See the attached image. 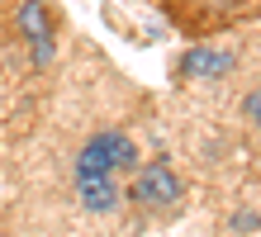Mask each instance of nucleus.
Instances as JSON below:
<instances>
[{"label": "nucleus", "instance_id": "f257e3e1", "mask_svg": "<svg viewBox=\"0 0 261 237\" xmlns=\"http://www.w3.org/2000/svg\"><path fill=\"white\" fill-rule=\"evenodd\" d=\"M138 166V147L128 133L105 128L76 152V176H114V171H133Z\"/></svg>", "mask_w": 261, "mask_h": 237}, {"label": "nucleus", "instance_id": "f03ea898", "mask_svg": "<svg viewBox=\"0 0 261 237\" xmlns=\"http://www.w3.org/2000/svg\"><path fill=\"white\" fill-rule=\"evenodd\" d=\"M261 0H171V14L180 29H223L233 19H252L247 10H256Z\"/></svg>", "mask_w": 261, "mask_h": 237}, {"label": "nucleus", "instance_id": "7ed1b4c3", "mask_svg": "<svg viewBox=\"0 0 261 237\" xmlns=\"http://www.w3.org/2000/svg\"><path fill=\"white\" fill-rule=\"evenodd\" d=\"M138 176L128 185V199L143 204V209H176L180 204V176L166 162H152V166H133Z\"/></svg>", "mask_w": 261, "mask_h": 237}, {"label": "nucleus", "instance_id": "20e7f679", "mask_svg": "<svg viewBox=\"0 0 261 237\" xmlns=\"http://www.w3.org/2000/svg\"><path fill=\"white\" fill-rule=\"evenodd\" d=\"M14 24H19V34L29 38L38 62H53V14L48 5H38V0H24L19 14H14Z\"/></svg>", "mask_w": 261, "mask_h": 237}, {"label": "nucleus", "instance_id": "39448f33", "mask_svg": "<svg viewBox=\"0 0 261 237\" xmlns=\"http://www.w3.org/2000/svg\"><path fill=\"white\" fill-rule=\"evenodd\" d=\"M76 199L90 214H110L119 204V185H114V176H76Z\"/></svg>", "mask_w": 261, "mask_h": 237}, {"label": "nucleus", "instance_id": "423d86ee", "mask_svg": "<svg viewBox=\"0 0 261 237\" xmlns=\"http://www.w3.org/2000/svg\"><path fill=\"white\" fill-rule=\"evenodd\" d=\"M238 67L233 52H219V47H195V52H186V62H180V76H228Z\"/></svg>", "mask_w": 261, "mask_h": 237}, {"label": "nucleus", "instance_id": "0eeeda50", "mask_svg": "<svg viewBox=\"0 0 261 237\" xmlns=\"http://www.w3.org/2000/svg\"><path fill=\"white\" fill-rule=\"evenodd\" d=\"M242 109H247V119H252L256 128H261V90H252V95H247V104H242Z\"/></svg>", "mask_w": 261, "mask_h": 237}, {"label": "nucleus", "instance_id": "6e6552de", "mask_svg": "<svg viewBox=\"0 0 261 237\" xmlns=\"http://www.w3.org/2000/svg\"><path fill=\"white\" fill-rule=\"evenodd\" d=\"M233 223H238L242 232H247V228H256V223H261V218H256V214H238V218H233Z\"/></svg>", "mask_w": 261, "mask_h": 237}]
</instances>
